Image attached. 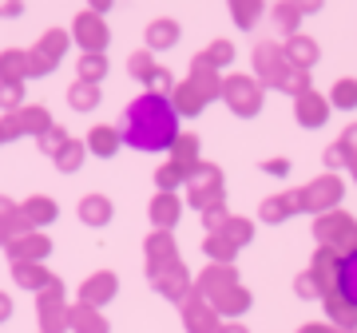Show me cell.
Returning <instances> with one entry per match:
<instances>
[{
    "mask_svg": "<svg viewBox=\"0 0 357 333\" xmlns=\"http://www.w3.org/2000/svg\"><path fill=\"white\" fill-rule=\"evenodd\" d=\"M178 111L171 107L167 95H155V91H143L128 103V111L119 119V131H123V143L135 147V151H171V143L178 139Z\"/></svg>",
    "mask_w": 357,
    "mask_h": 333,
    "instance_id": "1",
    "label": "cell"
},
{
    "mask_svg": "<svg viewBox=\"0 0 357 333\" xmlns=\"http://www.w3.org/2000/svg\"><path fill=\"white\" fill-rule=\"evenodd\" d=\"M218 95H222V72H215V68L195 52L191 68H187V79H178L175 91H171V107L178 111V119H195L206 103H215Z\"/></svg>",
    "mask_w": 357,
    "mask_h": 333,
    "instance_id": "2",
    "label": "cell"
},
{
    "mask_svg": "<svg viewBox=\"0 0 357 333\" xmlns=\"http://www.w3.org/2000/svg\"><path fill=\"white\" fill-rule=\"evenodd\" d=\"M250 64H255V79L262 84V88L286 91V95H298V91L314 88V84H310V72L290 68L286 48H282L278 40H262V44H255V52H250Z\"/></svg>",
    "mask_w": 357,
    "mask_h": 333,
    "instance_id": "3",
    "label": "cell"
},
{
    "mask_svg": "<svg viewBox=\"0 0 357 333\" xmlns=\"http://www.w3.org/2000/svg\"><path fill=\"white\" fill-rule=\"evenodd\" d=\"M218 100L227 103L238 119H255V116H262L266 88L255 76H246V72H230V76H222V95Z\"/></svg>",
    "mask_w": 357,
    "mask_h": 333,
    "instance_id": "4",
    "label": "cell"
},
{
    "mask_svg": "<svg viewBox=\"0 0 357 333\" xmlns=\"http://www.w3.org/2000/svg\"><path fill=\"white\" fill-rule=\"evenodd\" d=\"M345 194V183L337 171H326L318 179H310L306 187H298L294 199H298V210H310V215H326V210H337Z\"/></svg>",
    "mask_w": 357,
    "mask_h": 333,
    "instance_id": "5",
    "label": "cell"
},
{
    "mask_svg": "<svg viewBox=\"0 0 357 333\" xmlns=\"http://www.w3.org/2000/svg\"><path fill=\"white\" fill-rule=\"evenodd\" d=\"M314 234H318L321 246H333L337 254H345L357 246V218L345 215V210H326V215L314 218Z\"/></svg>",
    "mask_w": 357,
    "mask_h": 333,
    "instance_id": "6",
    "label": "cell"
},
{
    "mask_svg": "<svg viewBox=\"0 0 357 333\" xmlns=\"http://www.w3.org/2000/svg\"><path fill=\"white\" fill-rule=\"evenodd\" d=\"M187 199L199 210H211V206H222V171L215 163H199V171L187 183Z\"/></svg>",
    "mask_w": 357,
    "mask_h": 333,
    "instance_id": "7",
    "label": "cell"
},
{
    "mask_svg": "<svg viewBox=\"0 0 357 333\" xmlns=\"http://www.w3.org/2000/svg\"><path fill=\"white\" fill-rule=\"evenodd\" d=\"M68 36L76 40L84 52H107V40H112V32H107V20H103L100 13L84 8V13L72 20V32H68Z\"/></svg>",
    "mask_w": 357,
    "mask_h": 333,
    "instance_id": "8",
    "label": "cell"
},
{
    "mask_svg": "<svg viewBox=\"0 0 357 333\" xmlns=\"http://www.w3.org/2000/svg\"><path fill=\"white\" fill-rule=\"evenodd\" d=\"M4 123V135L8 139H20V135H44V131L52 127V116H48V107H20V111H8V116L0 119Z\"/></svg>",
    "mask_w": 357,
    "mask_h": 333,
    "instance_id": "9",
    "label": "cell"
},
{
    "mask_svg": "<svg viewBox=\"0 0 357 333\" xmlns=\"http://www.w3.org/2000/svg\"><path fill=\"white\" fill-rule=\"evenodd\" d=\"M330 100H326V95H321V91H314V88H306V91H298V95H294V119H298V123H302V127H321V123H326V119H330Z\"/></svg>",
    "mask_w": 357,
    "mask_h": 333,
    "instance_id": "10",
    "label": "cell"
},
{
    "mask_svg": "<svg viewBox=\"0 0 357 333\" xmlns=\"http://www.w3.org/2000/svg\"><path fill=\"white\" fill-rule=\"evenodd\" d=\"M167 159H171L175 166H183L187 175H195V171H199V163H203V139H199L195 131H178V139L171 143Z\"/></svg>",
    "mask_w": 357,
    "mask_h": 333,
    "instance_id": "11",
    "label": "cell"
},
{
    "mask_svg": "<svg viewBox=\"0 0 357 333\" xmlns=\"http://www.w3.org/2000/svg\"><path fill=\"white\" fill-rule=\"evenodd\" d=\"M36 313H40V330H44V333H60V330H64V325H68V309H64V302H60V286L40 290Z\"/></svg>",
    "mask_w": 357,
    "mask_h": 333,
    "instance_id": "12",
    "label": "cell"
},
{
    "mask_svg": "<svg viewBox=\"0 0 357 333\" xmlns=\"http://www.w3.org/2000/svg\"><path fill=\"white\" fill-rule=\"evenodd\" d=\"M333 294L357 309V246L337 258V270H333Z\"/></svg>",
    "mask_w": 357,
    "mask_h": 333,
    "instance_id": "13",
    "label": "cell"
},
{
    "mask_svg": "<svg viewBox=\"0 0 357 333\" xmlns=\"http://www.w3.org/2000/svg\"><path fill=\"white\" fill-rule=\"evenodd\" d=\"M286 60H290V68H298V72H310V68L321 60V48H318V40L306 36V32H298V36H290L286 44Z\"/></svg>",
    "mask_w": 357,
    "mask_h": 333,
    "instance_id": "14",
    "label": "cell"
},
{
    "mask_svg": "<svg viewBox=\"0 0 357 333\" xmlns=\"http://www.w3.org/2000/svg\"><path fill=\"white\" fill-rule=\"evenodd\" d=\"M178 36H183V28H178V20H171V16H155L151 24L143 28L147 52H167V48H175Z\"/></svg>",
    "mask_w": 357,
    "mask_h": 333,
    "instance_id": "15",
    "label": "cell"
},
{
    "mask_svg": "<svg viewBox=\"0 0 357 333\" xmlns=\"http://www.w3.org/2000/svg\"><path fill=\"white\" fill-rule=\"evenodd\" d=\"M84 143H88V155L112 159V155H119V147H123V131L115 127V123H96Z\"/></svg>",
    "mask_w": 357,
    "mask_h": 333,
    "instance_id": "16",
    "label": "cell"
},
{
    "mask_svg": "<svg viewBox=\"0 0 357 333\" xmlns=\"http://www.w3.org/2000/svg\"><path fill=\"white\" fill-rule=\"evenodd\" d=\"M4 246H8V254H13L16 262H40V258L52 250V242L44 238V234H36V231L20 234V238H13V242H4Z\"/></svg>",
    "mask_w": 357,
    "mask_h": 333,
    "instance_id": "17",
    "label": "cell"
},
{
    "mask_svg": "<svg viewBox=\"0 0 357 333\" xmlns=\"http://www.w3.org/2000/svg\"><path fill=\"white\" fill-rule=\"evenodd\" d=\"M178 210H183V203H178L175 191H159L151 199V222L159 226V231H171L178 222Z\"/></svg>",
    "mask_w": 357,
    "mask_h": 333,
    "instance_id": "18",
    "label": "cell"
},
{
    "mask_svg": "<svg viewBox=\"0 0 357 333\" xmlns=\"http://www.w3.org/2000/svg\"><path fill=\"white\" fill-rule=\"evenodd\" d=\"M112 294H115V274L112 270H103V274H91L88 282H84L79 302H84V306H103Z\"/></svg>",
    "mask_w": 357,
    "mask_h": 333,
    "instance_id": "19",
    "label": "cell"
},
{
    "mask_svg": "<svg viewBox=\"0 0 357 333\" xmlns=\"http://www.w3.org/2000/svg\"><path fill=\"white\" fill-rule=\"evenodd\" d=\"M0 79L24 84L28 79V48H4L0 52Z\"/></svg>",
    "mask_w": 357,
    "mask_h": 333,
    "instance_id": "20",
    "label": "cell"
},
{
    "mask_svg": "<svg viewBox=\"0 0 357 333\" xmlns=\"http://www.w3.org/2000/svg\"><path fill=\"white\" fill-rule=\"evenodd\" d=\"M79 218H84L88 226H107V222H112V199H103V194H84V199H79Z\"/></svg>",
    "mask_w": 357,
    "mask_h": 333,
    "instance_id": "21",
    "label": "cell"
},
{
    "mask_svg": "<svg viewBox=\"0 0 357 333\" xmlns=\"http://www.w3.org/2000/svg\"><path fill=\"white\" fill-rule=\"evenodd\" d=\"M147 258H151V270H163V266H171V262H178L171 234H167V231H155L151 238H147Z\"/></svg>",
    "mask_w": 357,
    "mask_h": 333,
    "instance_id": "22",
    "label": "cell"
},
{
    "mask_svg": "<svg viewBox=\"0 0 357 333\" xmlns=\"http://www.w3.org/2000/svg\"><path fill=\"white\" fill-rule=\"evenodd\" d=\"M227 4H230V20L243 28V32H250V28L262 20V13H266L262 0H227Z\"/></svg>",
    "mask_w": 357,
    "mask_h": 333,
    "instance_id": "23",
    "label": "cell"
},
{
    "mask_svg": "<svg viewBox=\"0 0 357 333\" xmlns=\"http://www.w3.org/2000/svg\"><path fill=\"white\" fill-rule=\"evenodd\" d=\"M68 321H72L76 333H107L103 313H96V306H84V302H79L76 309H68Z\"/></svg>",
    "mask_w": 357,
    "mask_h": 333,
    "instance_id": "24",
    "label": "cell"
},
{
    "mask_svg": "<svg viewBox=\"0 0 357 333\" xmlns=\"http://www.w3.org/2000/svg\"><path fill=\"white\" fill-rule=\"evenodd\" d=\"M56 210H60V206L52 203L48 194H36V199L20 203V215L28 218V226H48L52 218H56Z\"/></svg>",
    "mask_w": 357,
    "mask_h": 333,
    "instance_id": "25",
    "label": "cell"
},
{
    "mask_svg": "<svg viewBox=\"0 0 357 333\" xmlns=\"http://www.w3.org/2000/svg\"><path fill=\"white\" fill-rule=\"evenodd\" d=\"M103 76H107V60H103V52H79L76 79H84V84H103Z\"/></svg>",
    "mask_w": 357,
    "mask_h": 333,
    "instance_id": "26",
    "label": "cell"
},
{
    "mask_svg": "<svg viewBox=\"0 0 357 333\" xmlns=\"http://www.w3.org/2000/svg\"><path fill=\"white\" fill-rule=\"evenodd\" d=\"M84 155H88V143H84V139H68L60 151L52 155V163L60 166L64 175H72V171H79V166H84Z\"/></svg>",
    "mask_w": 357,
    "mask_h": 333,
    "instance_id": "27",
    "label": "cell"
},
{
    "mask_svg": "<svg viewBox=\"0 0 357 333\" xmlns=\"http://www.w3.org/2000/svg\"><path fill=\"white\" fill-rule=\"evenodd\" d=\"M270 20H274V28H278L282 36L290 40V36H298V24H302V13L294 8L290 0H278V4L270 8Z\"/></svg>",
    "mask_w": 357,
    "mask_h": 333,
    "instance_id": "28",
    "label": "cell"
},
{
    "mask_svg": "<svg viewBox=\"0 0 357 333\" xmlns=\"http://www.w3.org/2000/svg\"><path fill=\"white\" fill-rule=\"evenodd\" d=\"M16 282L28 290H48V286H56V278L40 262H16Z\"/></svg>",
    "mask_w": 357,
    "mask_h": 333,
    "instance_id": "29",
    "label": "cell"
},
{
    "mask_svg": "<svg viewBox=\"0 0 357 333\" xmlns=\"http://www.w3.org/2000/svg\"><path fill=\"white\" fill-rule=\"evenodd\" d=\"M294 210H298V199H294V191L270 194L266 203H262V222H282V218H290Z\"/></svg>",
    "mask_w": 357,
    "mask_h": 333,
    "instance_id": "30",
    "label": "cell"
},
{
    "mask_svg": "<svg viewBox=\"0 0 357 333\" xmlns=\"http://www.w3.org/2000/svg\"><path fill=\"white\" fill-rule=\"evenodd\" d=\"M326 100H330V107H337V111H354V107H357V79L354 76H342L330 88Z\"/></svg>",
    "mask_w": 357,
    "mask_h": 333,
    "instance_id": "31",
    "label": "cell"
},
{
    "mask_svg": "<svg viewBox=\"0 0 357 333\" xmlns=\"http://www.w3.org/2000/svg\"><path fill=\"white\" fill-rule=\"evenodd\" d=\"M100 84H84V79H76L72 88H68V103H72V111H91L96 103H100Z\"/></svg>",
    "mask_w": 357,
    "mask_h": 333,
    "instance_id": "32",
    "label": "cell"
},
{
    "mask_svg": "<svg viewBox=\"0 0 357 333\" xmlns=\"http://www.w3.org/2000/svg\"><path fill=\"white\" fill-rule=\"evenodd\" d=\"M68 44H72V36H68L64 28H48V32H44V36L36 40V48L44 52V56H48V60H56V64H60V60H64Z\"/></svg>",
    "mask_w": 357,
    "mask_h": 333,
    "instance_id": "33",
    "label": "cell"
},
{
    "mask_svg": "<svg viewBox=\"0 0 357 333\" xmlns=\"http://www.w3.org/2000/svg\"><path fill=\"white\" fill-rule=\"evenodd\" d=\"M155 68H159V60H155V52H147V48H139V52H131L128 56V72L139 79L143 88H147V79L155 76Z\"/></svg>",
    "mask_w": 357,
    "mask_h": 333,
    "instance_id": "34",
    "label": "cell"
},
{
    "mask_svg": "<svg viewBox=\"0 0 357 333\" xmlns=\"http://www.w3.org/2000/svg\"><path fill=\"white\" fill-rule=\"evenodd\" d=\"M187 330L191 333H215V313H211L199 297L187 302Z\"/></svg>",
    "mask_w": 357,
    "mask_h": 333,
    "instance_id": "35",
    "label": "cell"
},
{
    "mask_svg": "<svg viewBox=\"0 0 357 333\" xmlns=\"http://www.w3.org/2000/svg\"><path fill=\"white\" fill-rule=\"evenodd\" d=\"M215 234H222V238H227V242L234 246V250H238V246H243V242H250V234H255V226H250L246 218L230 215L227 222H222V231H215Z\"/></svg>",
    "mask_w": 357,
    "mask_h": 333,
    "instance_id": "36",
    "label": "cell"
},
{
    "mask_svg": "<svg viewBox=\"0 0 357 333\" xmlns=\"http://www.w3.org/2000/svg\"><path fill=\"white\" fill-rule=\"evenodd\" d=\"M199 56H203L206 64L215 68V72H222V68L230 64V60H234V44H230V40H211V44H206L203 52H199Z\"/></svg>",
    "mask_w": 357,
    "mask_h": 333,
    "instance_id": "37",
    "label": "cell"
},
{
    "mask_svg": "<svg viewBox=\"0 0 357 333\" xmlns=\"http://www.w3.org/2000/svg\"><path fill=\"white\" fill-rule=\"evenodd\" d=\"M151 278H155V290H163V294H178L187 274H183L178 262H171V266H163V270H151Z\"/></svg>",
    "mask_w": 357,
    "mask_h": 333,
    "instance_id": "38",
    "label": "cell"
},
{
    "mask_svg": "<svg viewBox=\"0 0 357 333\" xmlns=\"http://www.w3.org/2000/svg\"><path fill=\"white\" fill-rule=\"evenodd\" d=\"M187 183H191V175H187L183 166H175L171 159L155 171V187H159V191H175V187H187Z\"/></svg>",
    "mask_w": 357,
    "mask_h": 333,
    "instance_id": "39",
    "label": "cell"
},
{
    "mask_svg": "<svg viewBox=\"0 0 357 333\" xmlns=\"http://www.w3.org/2000/svg\"><path fill=\"white\" fill-rule=\"evenodd\" d=\"M246 290H238V286H222V290H215V306L222 309V313H234V309H246Z\"/></svg>",
    "mask_w": 357,
    "mask_h": 333,
    "instance_id": "40",
    "label": "cell"
},
{
    "mask_svg": "<svg viewBox=\"0 0 357 333\" xmlns=\"http://www.w3.org/2000/svg\"><path fill=\"white\" fill-rule=\"evenodd\" d=\"M326 313H330L337 325H357V309L349 306V302H342V297L333 294V290L326 294Z\"/></svg>",
    "mask_w": 357,
    "mask_h": 333,
    "instance_id": "41",
    "label": "cell"
},
{
    "mask_svg": "<svg viewBox=\"0 0 357 333\" xmlns=\"http://www.w3.org/2000/svg\"><path fill=\"white\" fill-rule=\"evenodd\" d=\"M0 107H4V116H8V111H20V107H24V84L0 79Z\"/></svg>",
    "mask_w": 357,
    "mask_h": 333,
    "instance_id": "42",
    "label": "cell"
},
{
    "mask_svg": "<svg viewBox=\"0 0 357 333\" xmlns=\"http://www.w3.org/2000/svg\"><path fill=\"white\" fill-rule=\"evenodd\" d=\"M68 139H72V135H68V131L60 127V123H52V127L44 131V135H40L36 143H40V151H44V155H56V151H60V147H64Z\"/></svg>",
    "mask_w": 357,
    "mask_h": 333,
    "instance_id": "43",
    "label": "cell"
},
{
    "mask_svg": "<svg viewBox=\"0 0 357 333\" xmlns=\"http://www.w3.org/2000/svg\"><path fill=\"white\" fill-rule=\"evenodd\" d=\"M147 91H155V95H167L171 100V91H175V76H171V68H155V76L147 79Z\"/></svg>",
    "mask_w": 357,
    "mask_h": 333,
    "instance_id": "44",
    "label": "cell"
},
{
    "mask_svg": "<svg viewBox=\"0 0 357 333\" xmlns=\"http://www.w3.org/2000/svg\"><path fill=\"white\" fill-rule=\"evenodd\" d=\"M48 72H56V60H48L40 48H28V79L32 76H48Z\"/></svg>",
    "mask_w": 357,
    "mask_h": 333,
    "instance_id": "45",
    "label": "cell"
},
{
    "mask_svg": "<svg viewBox=\"0 0 357 333\" xmlns=\"http://www.w3.org/2000/svg\"><path fill=\"white\" fill-rule=\"evenodd\" d=\"M203 286H206V290H222V286H234V270H227V266L206 270V274H203Z\"/></svg>",
    "mask_w": 357,
    "mask_h": 333,
    "instance_id": "46",
    "label": "cell"
},
{
    "mask_svg": "<svg viewBox=\"0 0 357 333\" xmlns=\"http://www.w3.org/2000/svg\"><path fill=\"white\" fill-rule=\"evenodd\" d=\"M321 159H326V166L330 171H337V166H349V151L342 147V139H333L326 151H321Z\"/></svg>",
    "mask_w": 357,
    "mask_h": 333,
    "instance_id": "47",
    "label": "cell"
},
{
    "mask_svg": "<svg viewBox=\"0 0 357 333\" xmlns=\"http://www.w3.org/2000/svg\"><path fill=\"white\" fill-rule=\"evenodd\" d=\"M206 250L218 258V262H227V258H234V246L222 238V234H211V242H206Z\"/></svg>",
    "mask_w": 357,
    "mask_h": 333,
    "instance_id": "48",
    "label": "cell"
},
{
    "mask_svg": "<svg viewBox=\"0 0 357 333\" xmlns=\"http://www.w3.org/2000/svg\"><path fill=\"white\" fill-rule=\"evenodd\" d=\"M262 171H266V175H274V179H282V175H290V159H282V155L262 159Z\"/></svg>",
    "mask_w": 357,
    "mask_h": 333,
    "instance_id": "49",
    "label": "cell"
},
{
    "mask_svg": "<svg viewBox=\"0 0 357 333\" xmlns=\"http://www.w3.org/2000/svg\"><path fill=\"white\" fill-rule=\"evenodd\" d=\"M342 147L349 151V159L357 155V123H345V131H342Z\"/></svg>",
    "mask_w": 357,
    "mask_h": 333,
    "instance_id": "50",
    "label": "cell"
},
{
    "mask_svg": "<svg viewBox=\"0 0 357 333\" xmlns=\"http://www.w3.org/2000/svg\"><path fill=\"white\" fill-rule=\"evenodd\" d=\"M290 4L302 16H314V13H321V8H326V0H290Z\"/></svg>",
    "mask_w": 357,
    "mask_h": 333,
    "instance_id": "51",
    "label": "cell"
},
{
    "mask_svg": "<svg viewBox=\"0 0 357 333\" xmlns=\"http://www.w3.org/2000/svg\"><path fill=\"white\" fill-rule=\"evenodd\" d=\"M24 13V0H4L0 4V16H20Z\"/></svg>",
    "mask_w": 357,
    "mask_h": 333,
    "instance_id": "52",
    "label": "cell"
},
{
    "mask_svg": "<svg viewBox=\"0 0 357 333\" xmlns=\"http://www.w3.org/2000/svg\"><path fill=\"white\" fill-rule=\"evenodd\" d=\"M112 4H115V0H88V8H91V13H107V8H112Z\"/></svg>",
    "mask_w": 357,
    "mask_h": 333,
    "instance_id": "53",
    "label": "cell"
},
{
    "mask_svg": "<svg viewBox=\"0 0 357 333\" xmlns=\"http://www.w3.org/2000/svg\"><path fill=\"white\" fill-rule=\"evenodd\" d=\"M8 313H13V302H8V297H4V294H0V321H4V318H8Z\"/></svg>",
    "mask_w": 357,
    "mask_h": 333,
    "instance_id": "54",
    "label": "cell"
},
{
    "mask_svg": "<svg viewBox=\"0 0 357 333\" xmlns=\"http://www.w3.org/2000/svg\"><path fill=\"white\" fill-rule=\"evenodd\" d=\"M349 175H354V179H357V155H354V159H349Z\"/></svg>",
    "mask_w": 357,
    "mask_h": 333,
    "instance_id": "55",
    "label": "cell"
},
{
    "mask_svg": "<svg viewBox=\"0 0 357 333\" xmlns=\"http://www.w3.org/2000/svg\"><path fill=\"white\" fill-rule=\"evenodd\" d=\"M0 143H8V135H4V123H0Z\"/></svg>",
    "mask_w": 357,
    "mask_h": 333,
    "instance_id": "56",
    "label": "cell"
},
{
    "mask_svg": "<svg viewBox=\"0 0 357 333\" xmlns=\"http://www.w3.org/2000/svg\"><path fill=\"white\" fill-rule=\"evenodd\" d=\"M227 333H243V330H227Z\"/></svg>",
    "mask_w": 357,
    "mask_h": 333,
    "instance_id": "57",
    "label": "cell"
},
{
    "mask_svg": "<svg viewBox=\"0 0 357 333\" xmlns=\"http://www.w3.org/2000/svg\"><path fill=\"white\" fill-rule=\"evenodd\" d=\"M306 333H321V330H306Z\"/></svg>",
    "mask_w": 357,
    "mask_h": 333,
    "instance_id": "58",
    "label": "cell"
}]
</instances>
